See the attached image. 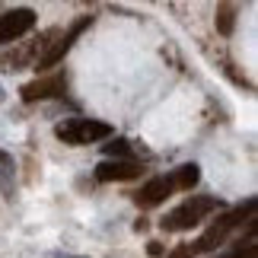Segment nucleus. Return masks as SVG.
Segmentation results:
<instances>
[{
	"instance_id": "obj_14",
	"label": "nucleus",
	"mask_w": 258,
	"mask_h": 258,
	"mask_svg": "<svg viewBox=\"0 0 258 258\" xmlns=\"http://www.w3.org/2000/svg\"><path fill=\"white\" fill-rule=\"evenodd\" d=\"M195 252H191V245H178L175 252H169V258H191Z\"/></svg>"
},
{
	"instance_id": "obj_5",
	"label": "nucleus",
	"mask_w": 258,
	"mask_h": 258,
	"mask_svg": "<svg viewBox=\"0 0 258 258\" xmlns=\"http://www.w3.org/2000/svg\"><path fill=\"white\" fill-rule=\"evenodd\" d=\"M35 29V10L32 7H16L0 13V45H13L26 32Z\"/></svg>"
},
{
	"instance_id": "obj_1",
	"label": "nucleus",
	"mask_w": 258,
	"mask_h": 258,
	"mask_svg": "<svg viewBox=\"0 0 258 258\" xmlns=\"http://www.w3.org/2000/svg\"><path fill=\"white\" fill-rule=\"evenodd\" d=\"M223 201L220 198H214V195H195V198H188L185 204H178L175 211H169L160 220V230L163 233H185V230H191V226H198L204 220V217H211L214 211H220Z\"/></svg>"
},
{
	"instance_id": "obj_13",
	"label": "nucleus",
	"mask_w": 258,
	"mask_h": 258,
	"mask_svg": "<svg viewBox=\"0 0 258 258\" xmlns=\"http://www.w3.org/2000/svg\"><path fill=\"white\" fill-rule=\"evenodd\" d=\"M147 255H150V258H163V255H166V249H163V242H156V239H150V242H147Z\"/></svg>"
},
{
	"instance_id": "obj_4",
	"label": "nucleus",
	"mask_w": 258,
	"mask_h": 258,
	"mask_svg": "<svg viewBox=\"0 0 258 258\" xmlns=\"http://www.w3.org/2000/svg\"><path fill=\"white\" fill-rule=\"evenodd\" d=\"M93 23H96V16H93V13H83V16H77L74 23L67 26V32H57V35L51 38V42H48V48H45V51L38 54V61H35V71H42V74H45V71H51V67H57V64L64 61V54L74 48V42H77V38H80V35H83V32H86V29L93 26Z\"/></svg>"
},
{
	"instance_id": "obj_17",
	"label": "nucleus",
	"mask_w": 258,
	"mask_h": 258,
	"mask_svg": "<svg viewBox=\"0 0 258 258\" xmlns=\"http://www.w3.org/2000/svg\"><path fill=\"white\" fill-rule=\"evenodd\" d=\"M4 99H7V89H4V86H0V102H4Z\"/></svg>"
},
{
	"instance_id": "obj_6",
	"label": "nucleus",
	"mask_w": 258,
	"mask_h": 258,
	"mask_svg": "<svg viewBox=\"0 0 258 258\" xmlns=\"http://www.w3.org/2000/svg\"><path fill=\"white\" fill-rule=\"evenodd\" d=\"M67 89V74H48V77H38V80L26 83L19 89V96H23V102H45V99H57L64 96Z\"/></svg>"
},
{
	"instance_id": "obj_10",
	"label": "nucleus",
	"mask_w": 258,
	"mask_h": 258,
	"mask_svg": "<svg viewBox=\"0 0 258 258\" xmlns=\"http://www.w3.org/2000/svg\"><path fill=\"white\" fill-rule=\"evenodd\" d=\"M166 178H169L172 191H191V188L198 185V178H201V166H198V163H182L178 169H172Z\"/></svg>"
},
{
	"instance_id": "obj_8",
	"label": "nucleus",
	"mask_w": 258,
	"mask_h": 258,
	"mask_svg": "<svg viewBox=\"0 0 258 258\" xmlns=\"http://www.w3.org/2000/svg\"><path fill=\"white\" fill-rule=\"evenodd\" d=\"M169 195H172L169 178H166V175H156V178H150V182L141 185V191H134V204L141 207V211H153V207H160Z\"/></svg>"
},
{
	"instance_id": "obj_11",
	"label": "nucleus",
	"mask_w": 258,
	"mask_h": 258,
	"mask_svg": "<svg viewBox=\"0 0 258 258\" xmlns=\"http://www.w3.org/2000/svg\"><path fill=\"white\" fill-rule=\"evenodd\" d=\"M0 195L7 201H13L16 195V160L7 150H0Z\"/></svg>"
},
{
	"instance_id": "obj_15",
	"label": "nucleus",
	"mask_w": 258,
	"mask_h": 258,
	"mask_svg": "<svg viewBox=\"0 0 258 258\" xmlns=\"http://www.w3.org/2000/svg\"><path fill=\"white\" fill-rule=\"evenodd\" d=\"M150 230V220H147V217H137L134 220V233H147Z\"/></svg>"
},
{
	"instance_id": "obj_2",
	"label": "nucleus",
	"mask_w": 258,
	"mask_h": 258,
	"mask_svg": "<svg viewBox=\"0 0 258 258\" xmlns=\"http://www.w3.org/2000/svg\"><path fill=\"white\" fill-rule=\"evenodd\" d=\"M255 198H249L245 204H236L233 211H226L220 220H217L211 230H207L198 242H191V252H214L217 245H223L226 239H230V233L236 230V226H242V223H252L255 220Z\"/></svg>"
},
{
	"instance_id": "obj_7",
	"label": "nucleus",
	"mask_w": 258,
	"mask_h": 258,
	"mask_svg": "<svg viewBox=\"0 0 258 258\" xmlns=\"http://www.w3.org/2000/svg\"><path fill=\"white\" fill-rule=\"evenodd\" d=\"M96 182H134V178L144 175L141 163H124V160H102L93 169Z\"/></svg>"
},
{
	"instance_id": "obj_3",
	"label": "nucleus",
	"mask_w": 258,
	"mask_h": 258,
	"mask_svg": "<svg viewBox=\"0 0 258 258\" xmlns=\"http://www.w3.org/2000/svg\"><path fill=\"white\" fill-rule=\"evenodd\" d=\"M54 137L67 147H89L112 137V124L96 121V118H64L54 124Z\"/></svg>"
},
{
	"instance_id": "obj_12",
	"label": "nucleus",
	"mask_w": 258,
	"mask_h": 258,
	"mask_svg": "<svg viewBox=\"0 0 258 258\" xmlns=\"http://www.w3.org/2000/svg\"><path fill=\"white\" fill-rule=\"evenodd\" d=\"M233 29H236V7L233 4H220L217 7V32L223 38H230Z\"/></svg>"
},
{
	"instance_id": "obj_16",
	"label": "nucleus",
	"mask_w": 258,
	"mask_h": 258,
	"mask_svg": "<svg viewBox=\"0 0 258 258\" xmlns=\"http://www.w3.org/2000/svg\"><path fill=\"white\" fill-rule=\"evenodd\" d=\"M48 258H89V255H67V252H51Z\"/></svg>"
},
{
	"instance_id": "obj_9",
	"label": "nucleus",
	"mask_w": 258,
	"mask_h": 258,
	"mask_svg": "<svg viewBox=\"0 0 258 258\" xmlns=\"http://www.w3.org/2000/svg\"><path fill=\"white\" fill-rule=\"evenodd\" d=\"M102 153L108 160H124V163H137L134 156H141L144 150L127 137H108V144H102Z\"/></svg>"
}]
</instances>
